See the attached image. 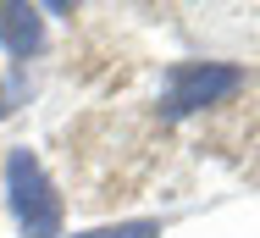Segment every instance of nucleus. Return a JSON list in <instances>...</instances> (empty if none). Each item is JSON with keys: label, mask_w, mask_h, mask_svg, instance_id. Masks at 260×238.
Listing matches in <instances>:
<instances>
[{"label": "nucleus", "mask_w": 260, "mask_h": 238, "mask_svg": "<svg viewBox=\"0 0 260 238\" xmlns=\"http://www.w3.org/2000/svg\"><path fill=\"white\" fill-rule=\"evenodd\" d=\"M166 222L155 216H133V222H105V227H89V233H72V238H160ZM67 238V233H61Z\"/></svg>", "instance_id": "obj_4"}, {"label": "nucleus", "mask_w": 260, "mask_h": 238, "mask_svg": "<svg viewBox=\"0 0 260 238\" xmlns=\"http://www.w3.org/2000/svg\"><path fill=\"white\" fill-rule=\"evenodd\" d=\"M6 199H11V216H17L22 238H61V222H67L61 216V194L45 177L34 150H11L6 155Z\"/></svg>", "instance_id": "obj_1"}, {"label": "nucleus", "mask_w": 260, "mask_h": 238, "mask_svg": "<svg viewBox=\"0 0 260 238\" xmlns=\"http://www.w3.org/2000/svg\"><path fill=\"white\" fill-rule=\"evenodd\" d=\"M244 89V72L238 67H227V61H183V67H172V78H166V95H160V116H194V111H205V105H221L227 95H238Z\"/></svg>", "instance_id": "obj_2"}, {"label": "nucleus", "mask_w": 260, "mask_h": 238, "mask_svg": "<svg viewBox=\"0 0 260 238\" xmlns=\"http://www.w3.org/2000/svg\"><path fill=\"white\" fill-rule=\"evenodd\" d=\"M22 89H28V83H22V72H17L11 83H0V116H11V111H17V100H22Z\"/></svg>", "instance_id": "obj_5"}, {"label": "nucleus", "mask_w": 260, "mask_h": 238, "mask_svg": "<svg viewBox=\"0 0 260 238\" xmlns=\"http://www.w3.org/2000/svg\"><path fill=\"white\" fill-rule=\"evenodd\" d=\"M45 45V22H39V11L34 6H11V0H0V50L11 55V61H28V55H39Z\"/></svg>", "instance_id": "obj_3"}]
</instances>
